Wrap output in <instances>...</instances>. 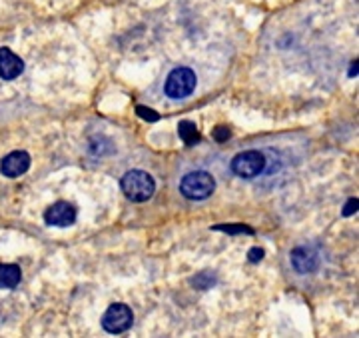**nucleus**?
<instances>
[{
	"instance_id": "nucleus-4",
	"label": "nucleus",
	"mask_w": 359,
	"mask_h": 338,
	"mask_svg": "<svg viewBox=\"0 0 359 338\" xmlns=\"http://www.w3.org/2000/svg\"><path fill=\"white\" fill-rule=\"evenodd\" d=\"M132 323H134V312H132L128 304H122V302L110 304L102 316V328L110 334L126 332L132 326Z\"/></svg>"
},
{
	"instance_id": "nucleus-17",
	"label": "nucleus",
	"mask_w": 359,
	"mask_h": 338,
	"mask_svg": "<svg viewBox=\"0 0 359 338\" xmlns=\"http://www.w3.org/2000/svg\"><path fill=\"white\" fill-rule=\"evenodd\" d=\"M349 77H358V63H353L351 70H349Z\"/></svg>"
},
{
	"instance_id": "nucleus-5",
	"label": "nucleus",
	"mask_w": 359,
	"mask_h": 338,
	"mask_svg": "<svg viewBox=\"0 0 359 338\" xmlns=\"http://www.w3.org/2000/svg\"><path fill=\"white\" fill-rule=\"evenodd\" d=\"M266 169V156L259 150H244L240 155L233 156L231 160V170L240 178H256Z\"/></svg>"
},
{
	"instance_id": "nucleus-9",
	"label": "nucleus",
	"mask_w": 359,
	"mask_h": 338,
	"mask_svg": "<svg viewBox=\"0 0 359 338\" xmlns=\"http://www.w3.org/2000/svg\"><path fill=\"white\" fill-rule=\"evenodd\" d=\"M25 72V60L14 54L11 48H0V78L2 80H14Z\"/></svg>"
},
{
	"instance_id": "nucleus-14",
	"label": "nucleus",
	"mask_w": 359,
	"mask_h": 338,
	"mask_svg": "<svg viewBox=\"0 0 359 338\" xmlns=\"http://www.w3.org/2000/svg\"><path fill=\"white\" fill-rule=\"evenodd\" d=\"M231 136V132L228 126H216V130H214V138L218 141V143H224V141H228Z\"/></svg>"
},
{
	"instance_id": "nucleus-11",
	"label": "nucleus",
	"mask_w": 359,
	"mask_h": 338,
	"mask_svg": "<svg viewBox=\"0 0 359 338\" xmlns=\"http://www.w3.org/2000/svg\"><path fill=\"white\" fill-rule=\"evenodd\" d=\"M178 134L180 138L184 141V144H188V146H194V144H198L202 141V134L198 132V126L190 122V120H182L178 124Z\"/></svg>"
},
{
	"instance_id": "nucleus-3",
	"label": "nucleus",
	"mask_w": 359,
	"mask_h": 338,
	"mask_svg": "<svg viewBox=\"0 0 359 338\" xmlns=\"http://www.w3.org/2000/svg\"><path fill=\"white\" fill-rule=\"evenodd\" d=\"M198 84V78H196V72L192 68H186V66H180V68H174L166 78V84H164V92L166 96L174 98V100H180V98H186L190 96Z\"/></svg>"
},
{
	"instance_id": "nucleus-7",
	"label": "nucleus",
	"mask_w": 359,
	"mask_h": 338,
	"mask_svg": "<svg viewBox=\"0 0 359 338\" xmlns=\"http://www.w3.org/2000/svg\"><path fill=\"white\" fill-rule=\"evenodd\" d=\"M44 222L48 226H58V228H66L72 226L76 222V208L74 204L66 202V200H58L52 207L46 208L44 212Z\"/></svg>"
},
{
	"instance_id": "nucleus-13",
	"label": "nucleus",
	"mask_w": 359,
	"mask_h": 338,
	"mask_svg": "<svg viewBox=\"0 0 359 338\" xmlns=\"http://www.w3.org/2000/svg\"><path fill=\"white\" fill-rule=\"evenodd\" d=\"M136 112H138V117L148 120V122H158L160 120V115L152 108H148V106H136Z\"/></svg>"
},
{
	"instance_id": "nucleus-1",
	"label": "nucleus",
	"mask_w": 359,
	"mask_h": 338,
	"mask_svg": "<svg viewBox=\"0 0 359 338\" xmlns=\"http://www.w3.org/2000/svg\"><path fill=\"white\" fill-rule=\"evenodd\" d=\"M120 188L132 202H146L154 196L156 182L146 170H128L120 181Z\"/></svg>"
},
{
	"instance_id": "nucleus-15",
	"label": "nucleus",
	"mask_w": 359,
	"mask_h": 338,
	"mask_svg": "<svg viewBox=\"0 0 359 338\" xmlns=\"http://www.w3.org/2000/svg\"><path fill=\"white\" fill-rule=\"evenodd\" d=\"M262 259H264V250L262 248L254 247L250 252H248V260L252 262V264H257V262H262Z\"/></svg>"
},
{
	"instance_id": "nucleus-10",
	"label": "nucleus",
	"mask_w": 359,
	"mask_h": 338,
	"mask_svg": "<svg viewBox=\"0 0 359 338\" xmlns=\"http://www.w3.org/2000/svg\"><path fill=\"white\" fill-rule=\"evenodd\" d=\"M22 280V271L16 264H0V290L16 288Z\"/></svg>"
},
{
	"instance_id": "nucleus-12",
	"label": "nucleus",
	"mask_w": 359,
	"mask_h": 338,
	"mask_svg": "<svg viewBox=\"0 0 359 338\" xmlns=\"http://www.w3.org/2000/svg\"><path fill=\"white\" fill-rule=\"evenodd\" d=\"M214 230H224V233H230V234H238V233L254 234V228H250V226H245V224H236V226H224V224H219V226H214Z\"/></svg>"
},
{
	"instance_id": "nucleus-16",
	"label": "nucleus",
	"mask_w": 359,
	"mask_h": 338,
	"mask_svg": "<svg viewBox=\"0 0 359 338\" xmlns=\"http://www.w3.org/2000/svg\"><path fill=\"white\" fill-rule=\"evenodd\" d=\"M358 207H359L358 198H349V200H347L346 208H344V212H341V214H344V216H351L353 212H358Z\"/></svg>"
},
{
	"instance_id": "nucleus-2",
	"label": "nucleus",
	"mask_w": 359,
	"mask_h": 338,
	"mask_svg": "<svg viewBox=\"0 0 359 338\" xmlns=\"http://www.w3.org/2000/svg\"><path fill=\"white\" fill-rule=\"evenodd\" d=\"M214 190H216V181L205 170L188 172L180 182V193L188 200H205L214 195Z\"/></svg>"
},
{
	"instance_id": "nucleus-6",
	"label": "nucleus",
	"mask_w": 359,
	"mask_h": 338,
	"mask_svg": "<svg viewBox=\"0 0 359 338\" xmlns=\"http://www.w3.org/2000/svg\"><path fill=\"white\" fill-rule=\"evenodd\" d=\"M292 266L297 274H313L320 268V252L313 247H297L290 254Z\"/></svg>"
},
{
	"instance_id": "nucleus-8",
	"label": "nucleus",
	"mask_w": 359,
	"mask_h": 338,
	"mask_svg": "<svg viewBox=\"0 0 359 338\" xmlns=\"http://www.w3.org/2000/svg\"><path fill=\"white\" fill-rule=\"evenodd\" d=\"M28 169H30V155L25 152V150H14L11 155L4 156L2 162H0V172L6 178H18Z\"/></svg>"
}]
</instances>
